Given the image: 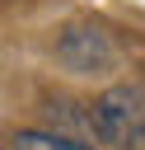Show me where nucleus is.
Masks as SVG:
<instances>
[{
  "mask_svg": "<svg viewBox=\"0 0 145 150\" xmlns=\"http://www.w3.org/2000/svg\"><path fill=\"white\" fill-rule=\"evenodd\" d=\"M9 150H89V145L65 141V136H51V131H19L9 141Z\"/></svg>",
  "mask_w": 145,
  "mask_h": 150,
  "instance_id": "2",
  "label": "nucleus"
},
{
  "mask_svg": "<svg viewBox=\"0 0 145 150\" xmlns=\"http://www.w3.org/2000/svg\"><path fill=\"white\" fill-rule=\"evenodd\" d=\"M89 127H94V136H98L103 145H112V150H136V145H145V89H136V84L108 89V94L94 103Z\"/></svg>",
  "mask_w": 145,
  "mask_h": 150,
  "instance_id": "1",
  "label": "nucleus"
}]
</instances>
